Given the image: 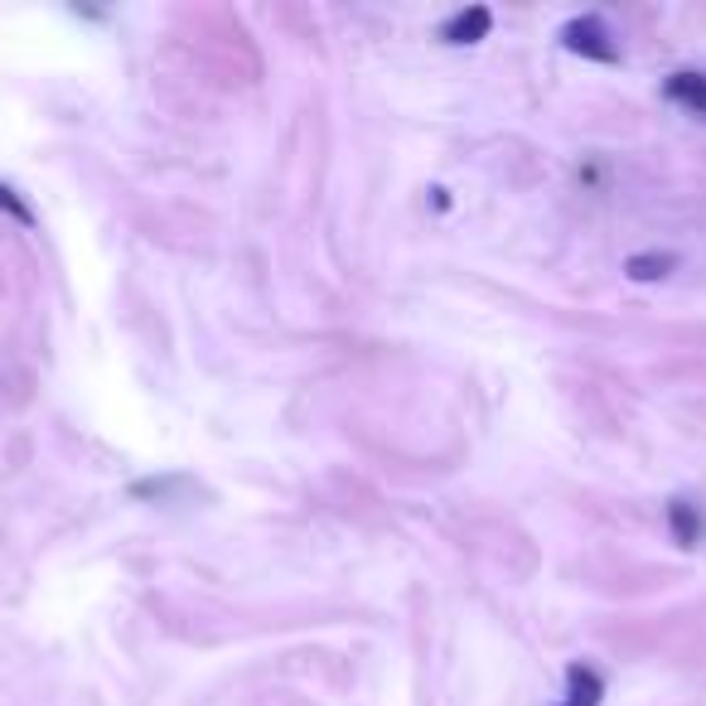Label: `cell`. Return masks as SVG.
Instances as JSON below:
<instances>
[{"label": "cell", "mask_w": 706, "mask_h": 706, "mask_svg": "<svg viewBox=\"0 0 706 706\" xmlns=\"http://www.w3.org/2000/svg\"><path fill=\"white\" fill-rule=\"evenodd\" d=\"M562 44L571 48V54L591 58V64H619V44L615 34L605 30L600 15H576L562 24Z\"/></svg>", "instance_id": "cell-1"}, {"label": "cell", "mask_w": 706, "mask_h": 706, "mask_svg": "<svg viewBox=\"0 0 706 706\" xmlns=\"http://www.w3.org/2000/svg\"><path fill=\"white\" fill-rule=\"evenodd\" d=\"M489 30H494V10L489 5H465L441 24V40L445 44H479V40H489Z\"/></svg>", "instance_id": "cell-2"}, {"label": "cell", "mask_w": 706, "mask_h": 706, "mask_svg": "<svg viewBox=\"0 0 706 706\" xmlns=\"http://www.w3.org/2000/svg\"><path fill=\"white\" fill-rule=\"evenodd\" d=\"M605 702V677L591 663H571L566 668V702L552 706H600Z\"/></svg>", "instance_id": "cell-3"}, {"label": "cell", "mask_w": 706, "mask_h": 706, "mask_svg": "<svg viewBox=\"0 0 706 706\" xmlns=\"http://www.w3.org/2000/svg\"><path fill=\"white\" fill-rule=\"evenodd\" d=\"M663 97L677 107H687L692 117H706V73H692V68H677L673 78L663 82Z\"/></svg>", "instance_id": "cell-4"}, {"label": "cell", "mask_w": 706, "mask_h": 706, "mask_svg": "<svg viewBox=\"0 0 706 706\" xmlns=\"http://www.w3.org/2000/svg\"><path fill=\"white\" fill-rule=\"evenodd\" d=\"M668 528H673L677 547H697L702 532H706V518H702V508L692 504V498H673V504H668Z\"/></svg>", "instance_id": "cell-5"}, {"label": "cell", "mask_w": 706, "mask_h": 706, "mask_svg": "<svg viewBox=\"0 0 706 706\" xmlns=\"http://www.w3.org/2000/svg\"><path fill=\"white\" fill-rule=\"evenodd\" d=\"M673 266H677L673 252H639V257L625 262V272H629V282H663Z\"/></svg>", "instance_id": "cell-6"}, {"label": "cell", "mask_w": 706, "mask_h": 706, "mask_svg": "<svg viewBox=\"0 0 706 706\" xmlns=\"http://www.w3.org/2000/svg\"><path fill=\"white\" fill-rule=\"evenodd\" d=\"M0 209H5V213H15V218H20V223H24V228H30V223H34V213H30V209H24V203H20V194H15V189H10V185H0Z\"/></svg>", "instance_id": "cell-7"}]
</instances>
